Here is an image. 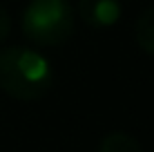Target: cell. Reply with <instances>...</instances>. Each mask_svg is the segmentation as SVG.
<instances>
[{"label": "cell", "instance_id": "cell-2", "mask_svg": "<svg viewBox=\"0 0 154 152\" xmlns=\"http://www.w3.org/2000/svg\"><path fill=\"white\" fill-rule=\"evenodd\" d=\"M76 29L74 9L67 0H31L23 14V34L38 47H58Z\"/></svg>", "mask_w": 154, "mask_h": 152}, {"label": "cell", "instance_id": "cell-4", "mask_svg": "<svg viewBox=\"0 0 154 152\" xmlns=\"http://www.w3.org/2000/svg\"><path fill=\"white\" fill-rule=\"evenodd\" d=\"M134 38L145 54L154 56V5L139 16L134 25Z\"/></svg>", "mask_w": 154, "mask_h": 152}, {"label": "cell", "instance_id": "cell-5", "mask_svg": "<svg viewBox=\"0 0 154 152\" xmlns=\"http://www.w3.org/2000/svg\"><path fill=\"white\" fill-rule=\"evenodd\" d=\"M98 152H143L141 143L127 132H109L103 137L98 145Z\"/></svg>", "mask_w": 154, "mask_h": 152}, {"label": "cell", "instance_id": "cell-3", "mask_svg": "<svg viewBox=\"0 0 154 152\" xmlns=\"http://www.w3.org/2000/svg\"><path fill=\"white\" fill-rule=\"evenodd\" d=\"M78 16L89 27H114L123 16L119 0H78Z\"/></svg>", "mask_w": 154, "mask_h": 152}, {"label": "cell", "instance_id": "cell-6", "mask_svg": "<svg viewBox=\"0 0 154 152\" xmlns=\"http://www.w3.org/2000/svg\"><path fill=\"white\" fill-rule=\"evenodd\" d=\"M9 31H11V18H9L7 9L0 7V43H2V40H7Z\"/></svg>", "mask_w": 154, "mask_h": 152}, {"label": "cell", "instance_id": "cell-1", "mask_svg": "<svg viewBox=\"0 0 154 152\" xmlns=\"http://www.w3.org/2000/svg\"><path fill=\"white\" fill-rule=\"evenodd\" d=\"M54 85L51 63L31 47L0 51V90L16 101H38Z\"/></svg>", "mask_w": 154, "mask_h": 152}]
</instances>
